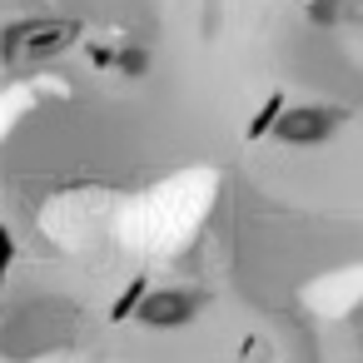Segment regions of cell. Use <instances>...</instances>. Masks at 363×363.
<instances>
[{
	"instance_id": "7a4b0ae2",
	"label": "cell",
	"mask_w": 363,
	"mask_h": 363,
	"mask_svg": "<svg viewBox=\"0 0 363 363\" xmlns=\"http://www.w3.org/2000/svg\"><path fill=\"white\" fill-rule=\"evenodd\" d=\"M189 308H194V298H189L184 289H155V294L140 298V318H145L150 328H174V323L189 318Z\"/></svg>"
},
{
	"instance_id": "6da1fadb",
	"label": "cell",
	"mask_w": 363,
	"mask_h": 363,
	"mask_svg": "<svg viewBox=\"0 0 363 363\" xmlns=\"http://www.w3.org/2000/svg\"><path fill=\"white\" fill-rule=\"evenodd\" d=\"M80 40V21H60V16H35V21H16L0 30V60L26 70V65H45L55 55H65Z\"/></svg>"
}]
</instances>
